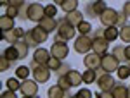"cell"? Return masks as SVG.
<instances>
[{"mask_svg": "<svg viewBox=\"0 0 130 98\" xmlns=\"http://www.w3.org/2000/svg\"><path fill=\"white\" fill-rule=\"evenodd\" d=\"M75 35H76V28L70 24L66 17H62V19H57V38L56 40H61V41H70V40L75 38Z\"/></svg>", "mask_w": 130, "mask_h": 98, "instance_id": "obj_1", "label": "cell"}, {"mask_svg": "<svg viewBox=\"0 0 130 98\" xmlns=\"http://www.w3.org/2000/svg\"><path fill=\"white\" fill-rule=\"evenodd\" d=\"M97 86H99L101 91H109L111 93V89L115 88V84H116V81H115V78L111 76L109 72H104L102 69H97Z\"/></svg>", "mask_w": 130, "mask_h": 98, "instance_id": "obj_2", "label": "cell"}, {"mask_svg": "<svg viewBox=\"0 0 130 98\" xmlns=\"http://www.w3.org/2000/svg\"><path fill=\"white\" fill-rule=\"evenodd\" d=\"M31 71H33V78H35V81L38 83V84H42V83H47L50 79V71L47 66H40V64H37V62H31L30 64Z\"/></svg>", "mask_w": 130, "mask_h": 98, "instance_id": "obj_3", "label": "cell"}, {"mask_svg": "<svg viewBox=\"0 0 130 98\" xmlns=\"http://www.w3.org/2000/svg\"><path fill=\"white\" fill-rule=\"evenodd\" d=\"M92 41L94 38L90 36V35H80L78 38L75 40V43H73V47H75V52H78V53H89L90 50H92Z\"/></svg>", "mask_w": 130, "mask_h": 98, "instance_id": "obj_4", "label": "cell"}, {"mask_svg": "<svg viewBox=\"0 0 130 98\" xmlns=\"http://www.w3.org/2000/svg\"><path fill=\"white\" fill-rule=\"evenodd\" d=\"M45 17V7L40 2H31L28 4V19L33 22H40Z\"/></svg>", "mask_w": 130, "mask_h": 98, "instance_id": "obj_5", "label": "cell"}, {"mask_svg": "<svg viewBox=\"0 0 130 98\" xmlns=\"http://www.w3.org/2000/svg\"><path fill=\"white\" fill-rule=\"evenodd\" d=\"M68 53H70V47H68L66 41L56 40L52 43V48H50V55L52 57H56V59H59V60H64L68 57Z\"/></svg>", "mask_w": 130, "mask_h": 98, "instance_id": "obj_6", "label": "cell"}, {"mask_svg": "<svg viewBox=\"0 0 130 98\" xmlns=\"http://www.w3.org/2000/svg\"><path fill=\"white\" fill-rule=\"evenodd\" d=\"M118 16H120V12L115 9H111V7H108V9L102 12V16L99 17L101 24H102V28H109V26H116V22H118Z\"/></svg>", "mask_w": 130, "mask_h": 98, "instance_id": "obj_7", "label": "cell"}, {"mask_svg": "<svg viewBox=\"0 0 130 98\" xmlns=\"http://www.w3.org/2000/svg\"><path fill=\"white\" fill-rule=\"evenodd\" d=\"M120 67V60L116 59L113 53H104L102 55V62H101V69L104 71V72H115V71H118Z\"/></svg>", "mask_w": 130, "mask_h": 98, "instance_id": "obj_8", "label": "cell"}, {"mask_svg": "<svg viewBox=\"0 0 130 98\" xmlns=\"http://www.w3.org/2000/svg\"><path fill=\"white\" fill-rule=\"evenodd\" d=\"M21 93L23 96H37L38 95V83L35 79H24L21 81Z\"/></svg>", "mask_w": 130, "mask_h": 98, "instance_id": "obj_9", "label": "cell"}, {"mask_svg": "<svg viewBox=\"0 0 130 98\" xmlns=\"http://www.w3.org/2000/svg\"><path fill=\"white\" fill-rule=\"evenodd\" d=\"M108 9V5L104 4V0H99V2H89L87 4V9H85V12L89 14L90 17H101L102 16V12Z\"/></svg>", "mask_w": 130, "mask_h": 98, "instance_id": "obj_10", "label": "cell"}, {"mask_svg": "<svg viewBox=\"0 0 130 98\" xmlns=\"http://www.w3.org/2000/svg\"><path fill=\"white\" fill-rule=\"evenodd\" d=\"M101 62H102V55L95 53V52H89V53L83 57V64H85L87 69L97 71V69H101Z\"/></svg>", "mask_w": 130, "mask_h": 98, "instance_id": "obj_11", "label": "cell"}, {"mask_svg": "<svg viewBox=\"0 0 130 98\" xmlns=\"http://www.w3.org/2000/svg\"><path fill=\"white\" fill-rule=\"evenodd\" d=\"M50 57H52V55H50V50L42 48V47H38V48L33 52V62L40 64V66H47V62H49Z\"/></svg>", "mask_w": 130, "mask_h": 98, "instance_id": "obj_12", "label": "cell"}, {"mask_svg": "<svg viewBox=\"0 0 130 98\" xmlns=\"http://www.w3.org/2000/svg\"><path fill=\"white\" fill-rule=\"evenodd\" d=\"M30 35H31V38H33V41L37 43V47H38L40 43H45V41H47V38H49V33L43 29V28H40V26L31 28V29H30Z\"/></svg>", "mask_w": 130, "mask_h": 98, "instance_id": "obj_13", "label": "cell"}, {"mask_svg": "<svg viewBox=\"0 0 130 98\" xmlns=\"http://www.w3.org/2000/svg\"><path fill=\"white\" fill-rule=\"evenodd\" d=\"M47 96L49 98H73V95H71V91L62 89L59 84H52L47 89Z\"/></svg>", "mask_w": 130, "mask_h": 98, "instance_id": "obj_14", "label": "cell"}, {"mask_svg": "<svg viewBox=\"0 0 130 98\" xmlns=\"http://www.w3.org/2000/svg\"><path fill=\"white\" fill-rule=\"evenodd\" d=\"M108 47H109V41L106 38H94V41H92V50L99 55L108 53Z\"/></svg>", "mask_w": 130, "mask_h": 98, "instance_id": "obj_15", "label": "cell"}, {"mask_svg": "<svg viewBox=\"0 0 130 98\" xmlns=\"http://www.w3.org/2000/svg\"><path fill=\"white\" fill-rule=\"evenodd\" d=\"M128 91L130 88H127L121 81H116L115 88L111 89V95H113V98H128Z\"/></svg>", "mask_w": 130, "mask_h": 98, "instance_id": "obj_16", "label": "cell"}, {"mask_svg": "<svg viewBox=\"0 0 130 98\" xmlns=\"http://www.w3.org/2000/svg\"><path fill=\"white\" fill-rule=\"evenodd\" d=\"M38 26L43 28L47 33H50L52 29H57V19H56V17H47V16H45V17L38 22Z\"/></svg>", "mask_w": 130, "mask_h": 98, "instance_id": "obj_17", "label": "cell"}, {"mask_svg": "<svg viewBox=\"0 0 130 98\" xmlns=\"http://www.w3.org/2000/svg\"><path fill=\"white\" fill-rule=\"evenodd\" d=\"M104 38L108 41H115V40L120 38V28L118 26H109V28H104Z\"/></svg>", "mask_w": 130, "mask_h": 98, "instance_id": "obj_18", "label": "cell"}, {"mask_svg": "<svg viewBox=\"0 0 130 98\" xmlns=\"http://www.w3.org/2000/svg\"><path fill=\"white\" fill-rule=\"evenodd\" d=\"M14 28H16V26H14V19L4 14V16L0 17V29H2V33H7V31H12Z\"/></svg>", "mask_w": 130, "mask_h": 98, "instance_id": "obj_19", "label": "cell"}, {"mask_svg": "<svg viewBox=\"0 0 130 98\" xmlns=\"http://www.w3.org/2000/svg\"><path fill=\"white\" fill-rule=\"evenodd\" d=\"M66 21L70 22V24H73L75 28L80 24V22H83V12H80V10H75V12H70V14H66Z\"/></svg>", "mask_w": 130, "mask_h": 98, "instance_id": "obj_20", "label": "cell"}, {"mask_svg": "<svg viewBox=\"0 0 130 98\" xmlns=\"http://www.w3.org/2000/svg\"><path fill=\"white\" fill-rule=\"evenodd\" d=\"M97 78H99V76H97V71H94V69H87V71H83V74H82V79H83L85 84L95 83Z\"/></svg>", "mask_w": 130, "mask_h": 98, "instance_id": "obj_21", "label": "cell"}, {"mask_svg": "<svg viewBox=\"0 0 130 98\" xmlns=\"http://www.w3.org/2000/svg\"><path fill=\"white\" fill-rule=\"evenodd\" d=\"M66 76H68V79H70V83H71V86H73V88H75V86H80L82 83H83V79H82V74L78 72V71H73V69H71V71L68 72V74H66Z\"/></svg>", "mask_w": 130, "mask_h": 98, "instance_id": "obj_22", "label": "cell"}, {"mask_svg": "<svg viewBox=\"0 0 130 98\" xmlns=\"http://www.w3.org/2000/svg\"><path fill=\"white\" fill-rule=\"evenodd\" d=\"M2 55H4V57H7L10 62H16V60H19V59H21V57H19V52L16 50V47H12V45H10V47H7V48L4 50V53H2Z\"/></svg>", "mask_w": 130, "mask_h": 98, "instance_id": "obj_23", "label": "cell"}, {"mask_svg": "<svg viewBox=\"0 0 130 98\" xmlns=\"http://www.w3.org/2000/svg\"><path fill=\"white\" fill-rule=\"evenodd\" d=\"M12 47H16V50L19 52V57H21V59H24V57L28 55V50H30V45H28V43H26L24 40H19V41H18V43H14Z\"/></svg>", "mask_w": 130, "mask_h": 98, "instance_id": "obj_24", "label": "cell"}, {"mask_svg": "<svg viewBox=\"0 0 130 98\" xmlns=\"http://www.w3.org/2000/svg\"><path fill=\"white\" fill-rule=\"evenodd\" d=\"M2 38L5 40L7 43H10V45H14V43H18L19 41V36H18V33H16V28L12 31H7V33H2Z\"/></svg>", "mask_w": 130, "mask_h": 98, "instance_id": "obj_25", "label": "cell"}, {"mask_svg": "<svg viewBox=\"0 0 130 98\" xmlns=\"http://www.w3.org/2000/svg\"><path fill=\"white\" fill-rule=\"evenodd\" d=\"M61 9L64 10V14H70V12L78 10V0H66V2L62 4V7H61Z\"/></svg>", "mask_w": 130, "mask_h": 98, "instance_id": "obj_26", "label": "cell"}, {"mask_svg": "<svg viewBox=\"0 0 130 98\" xmlns=\"http://www.w3.org/2000/svg\"><path fill=\"white\" fill-rule=\"evenodd\" d=\"M30 71H31V67H28V66H19V67L16 69V78L21 79V81L28 79V76H30Z\"/></svg>", "mask_w": 130, "mask_h": 98, "instance_id": "obj_27", "label": "cell"}, {"mask_svg": "<svg viewBox=\"0 0 130 98\" xmlns=\"http://www.w3.org/2000/svg\"><path fill=\"white\" fill-rule=\"evenodd\" d=\"M76 31H78L80 35H90V33L94 31V28H92V24H90L89 21H83V22H80V24L76 26Z\"/></svg>", "mask_w": 130, "mask_h": 98, "instance_id": "obj_28", "label": "cell"}, {"mask_svg": "<svg viewBox=\"0 0 130 98\" xmlns=\"http://www.w3.org/2000/svg\"><path fill=\"white\" fill-rule=\"evenodd\" d=\"M5 86H7V89H10V91H19L21 83L18 81V78H9L5 81Z\"/></svg>", "mask_w": 130, "mask_h": 98, "instance_id": "obj_29", "label": "cell"}, {"mask_svg": "<svg viewBox=\"0 0 130 98\" xmlns=\"http://www.w3.org/2000/svg\"><path fill=\"white\" fill-rule=\"evenodd\" d=\"M120 38H121L123 43H128V45H130V24L120 28Z\"/></svg>", "mask_w": 130, "mask_h": 98, "instance_id": "obj_30", "label": "cell"}, {"mask_svg": "<svg viewBox=\"0 0 130 98\" xmlns=\"http://www.w3.org/2000/svg\"><path fill=\"white\" fill-rule=\"evenodd\" d=\"M111 53H113L116 59L120 60V62H121V60H127V57H125V47H123V45H118V47H115Z\"/></svg>", "mask_w": 130, "mask_h": 98, "instance_id": "obj_31", "label": "cell"}, {"mask_svg": "<svg viewBox=\"0 0 130 98\" xmlns=\"http://www.w3.org/2000/svg\"><path fill=\"white\" fill-rule=\"evenodd\" d=\"M116 72H118V78H120V81H125V79L130 78V67H128V66H120Z\"/></svg>", "mask_w": 130, "mask_h": 98, "instance_id": "obj_32", "label": "cell"}, {"mask_svg": "<svg viewBox=\"0 0 130 98\" xmlns=\"http://www.w3.org/2000/svg\"><path fill=\"white\" fill-rule=\"evenodd\" d=\"M62 66V60H59V59H56V57H50L49 59V62H47V67L52 71V72H56L57 69Z\"/></svg>", "mask_w": 130, "mask_h": 98, "instance_id": "obj_33", "label": "cell"}, {"mask_svg": "<svg viewBox=\"0 0 130 98\" xmlns=\"http://www.w3.org/2000/svg\"><path fill=\"white\" fill-rule=\"evenodd\" d=\"M57 84H59L62 89H66V91H70L73 86H71L70 79H68V76H61V78H57Z\"/></svg>", "mask_w": 130, "mask_h": 98, "instance_id": "obj_34", "label": "cell"}, {"mask_svg": "<svg viewBox=\"0 0 130 98\" xmlns=\"http://www.w3.org/2000/svg\"><path fill=\"white\" fill-rule=\"evenodd\" d=\"M73 98H94V96H92V91L89 88H80L73 95Z\"/></svg>", "mask_w": 130, "mask_h": 98, "instance_id": "obj_35", "label": "cell"}, {"mask_svg": "<svg viewBox=\"0 0 130 98\" xmlns=\"http://www.w3.org/2000/svg\"><path fill=\"white\" fill-rule=\"evenodd\" d=\"M45 16H47V17H56V16H57V5H56V4L45 5Z\"/></svg>", "mask_w": 130, "mask_h": 98, "instance_id": "obj_36", "label": "cell"}, {"mask_svg": "<svg viewBox=\"0 0 130 98\" xmlns=\"http://www.w3.org/2000/svg\"><path fill=\"white\" fill-rule=\"evenodd\" d=\"M12 64H14V62H10L7 57H4V55H2V57H0V72H4V71H9Z\"/></svg>", "mask_w": 130, "mask_h": 98, "instance_id": "obj_37", "label": "cell"}, {"mask_svg": "<svg viewBox=\"0 0 130 98\" xmlns=\"http://www.w3.org/2000/svg\"><path fill=\"white\" fill-rule=\"evenodd\" d=\"M5 16H9V17H12V19L19 17V7L9 5V7H7V10H5Z\"/></svg>", "mask_w": 130, "mask_h": 98, "instance_id": "obj_38", "label": "cell"}, {"mask_svg": "<svg viewBox=\"0 0 130 98\" xmlns=\"http://www.w3.org/2000/svg\"><path fill=\"white\" fill-rule=\"evenodd\" d=\"M71 69H70V66H68V64H62V66H61L59 69H57V71H56V72H57V76H66V74H68V72H70Z\"/></svg>", "mask_w": 130, "mask_h": 98, "instance_id": "obj_39", "label": "cell"}, {"mask_svg": "<svg viewBox=\"0 0 130 98\" xmlns=\"http://www.w3.org/2000/svg\"><path fill=\"white\" fill-rule=\"evenodd\" d=\"M127 19H128V16H125L123 12H120V16H118V22H116V26H118V28H123V26H127Z\"/></svg>", "mask_w": 130, "mask_h": 98, "instance_id": "obj_40", "label": "cell"}, {"mask_svg": "<svg viewBox=\"0 0 130 98\" xmlns=\"http://www.w3.org/2000/svg\"><path fill=\"white\" fill-rule=\"evenodd\" d=\"M94 98H113V95H111L109 91H99V93L94 95Z\"/></svg>", "mask_w": 130, "mask_h": 98, "instance_id": "obj_41", "label": "cell"}, {"mask_svg": "<svg viewBox=\"0 0 130 98\" xmlns=\"http://www.w3.org/2000/svg\"><path fill=\"white\" fill-rule=\"evenodd\" d=\"M9 5H14V7H23V5H26V0H9Z\"/></svg>", "mask_w": 130, "mask_h": 98, "instance_id": "obj_42", "label": "cell"}, {"mask_svg": "<svg viewBox=\"0 0 130 98\" xmlns=\"http://www.w3.org/2000/svg\"><path fill=\"white\" fill-rule=\"evenodd\" d=\"M2 98H18V96H16V91L7 89V91H4V93H2Z\"/></svg>", "mask_w": 130, "mask_h": 98, "instance_id": "obj_43", "label": "cell"}, {"mask_svg": "<svg viewBox=\"0 0 130 98\" xmlns=\"http://www.w3.org/2000/svg\"><path fill=\"white\" fill-rule=\"evenodd\" d=\"M121 12H123L125 16H128V17H130V0L123 4V10H121Z\"/></svg>", "mask_w": 130, "mask_h": 98, "instance_id": "obj_44", "label": "cell"}, {"mask_svg": "<svg viewBox=\"0 0 130 98\" xmlns=\"http://www.w3.org/2000/svg\"><path fill=\"white\" fill-rule=\"evenodd\" d=\"M125 57L130 62V45H125Z\"/></svg>", "mask_w": 130, "mask_h": 98, "instance_id": "obj_45", "label": "cell"}, {"mask_svg": "<svg viewBox=\"0 0 130 98\" xmlns=\"http://www.w3.org/2000/svg\"><path fill=\"white\" fill-rule=\"evenodd\" d=\"M52 2H54L56 5H59V7H62V4H64L66 0H52Z\"/></svg>", "mask_w": 130, "mask_h": 98, "instance_id": "obj_46", "label": "cell"}, {"mask_svg": "<svg viewBox=\"0 0 130 98\" xmlns=\"http://www.w3.org/2000/svg\"><path fill=\"white\" fill-rule=\"evenodd\" d=\"M23 98H38V95L37 96H23Z\"/></svg>", "mask_w": 130, "mask_h": 98, "instance_id": "obj_47", "label": "cell"}, {"mask_svg": "<svg viewBox=\"0 0 130 98\" xmlns=\"http://www.w3.org/2000/svg\"><path fill=\"white\" fill-rule=\"evenodd\" d=\"M128 98H130V91H128Z\"/></svg>", "mask_w": 130, "mask_h": 98, "instance_id": "obj_48", "label": "cell"}, {"mask_svg": "<svg viewBox=\"0 0 130 98\" xmlns=\"http://www.w3.org/2000/svg\"><path fill=\"white\" fill-rule=\"evenodd\" d=\"M37 2H42V0H37Z\"/></svg>", "mask_w": 130, "mask_h": 98, "instance_id": "obj_49", "label": "cell"}, {"mask_svg": "<svg viewBox=\"0 0 130 98\" xmlns=\"http://www.w3.org/2000/svg\"><path fill=\"white\" fill-rule=\"evenodd\" d=\"M128 67H130V62H128Z\"/></svg>", "mask_w": 130, "mask_h": 98, "instance_id": "obj_50", "label": "cell"}, {"mask_svg": "<svg viewBox=\"0 0 130 98\" xmlns=\"http://www.w3.org/2000/svg\"><path fill=\"white\" fill-rule=\"evenodd\" d=\"M95 2H99V0H95Z\"/></svg>", "mask_w": 130, "mask_h": 98, "instance_id": "obj_51", "label": "cell"}]
</instances>
